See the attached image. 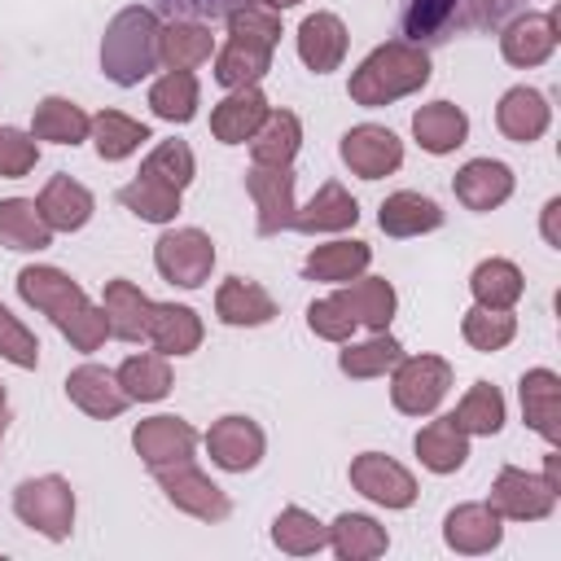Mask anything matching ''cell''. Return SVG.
<instances>
[{"instance_id": "obj_5", "label": "cell", "mask_w": 561, "mask_h": 561, "mask_svg": "<svg viewBox=\"0 0 561 561\" xmlns=\"http://www.w3.org/2000/svg\"><path fill=\"white\" fill-rule=\"evenodd\" d=\"M13 513H18L22 526H31V530H39L44 539L61 543V539H70V530H75V491H70V482H66L61 473L26 478V482H18V491H13Z\"/></svg>"}, {"instance_id": "obj_18", "label": "cell", "mask_w": 561, "mask_h": 561, "mask_svg": "<svg viewBox=\"0 0 561 561\" xmlns=\"http://www.w3.org/2000/svg\"><path fill=\"white\" fill-rule=\"evenodd\" d=\"M355 224H359V202L337 180H324L307 206H294V219H289V228L307 232V237H316V232H346Z\"/></svg>"}, {"instance_id": "obj_20", "label": "cell", "mask_w": 561, "mask_h": 561, "mask_svg": "<svg viewBox=\"0 0 561 561\" xmlns=\"http://www.w3.org/2000/svg\"><path fill=\"white\" fill-rule=\"evenodd\" d=\"M202 316L184 302H153L149 307V329H145V342H153L158 355H193L202 346Z\"/></svg>"}, {"instance_id": "obj_16", "label": "cell", "mask_w": 561, "mask_h": 561, "mask_svg": "<svg viewBox=\"0 0 561 561\" xmlns=\"http://www.w3.org/2000/svg\"><path fill=\"white\" fill-rule=\"evenodd\" d=\"M443 539H447L451 552L482 557V552L500 548V539H504V517H500L491 504H456V508L443 517Z\"/></svg>"}, {"instance_id": "obj_47", "label": "cell", "mask_w": 561, "mask_h": 561, "mask_svg": "<svg viewBox=\"0 0 561 561\" xmlns=\"http://www.w3.org/2000/svg\"><path fill=\"white\" fill-rule=\"evenodd\" d=\"M460 333H465V342L473 346V351H482V355H491V351H504L508 342H513V333H517V320H513V311H491V307H469L465 311V320H460Z\"/></svg>"}, {"instance_id": "obj_6", "label": "cell", "mask_w": 561, "mask_h": 561, "mask_svg": "<svg viewBox=\"0 0 561 561\" xmlns=\"http://www.w3.org/2000/svg\"><path fill=\"white\" fill-rule=\"evenodd\" d=\"M451 386V364L443 355H403L390 368V403L403 416H430Z\"/></svg>"}, {"instance_id": "obj_1", "label": "cell", "mask_w": 561, "mask_h": 561, "mask_svg": "<svg viewBox=\"0 0 561 561\" xmlns=\"http://www.w3.org/2000/svg\"><path fill=\"white\" fill-rule=\"evenodd\" d=\"M18 294L26 307L44 311L57 333L75 346V351H96L105 337H110V324H105V311L83 294L79 280H70L61 267L53 263H31L18 272Z\"/></svg>"}, {"instance_id": "obj_40", "label": "cell", "mask_w": 561, "mask_h": 561, "mask_svg": "<svg viewBox=\"0 0 561 561\" xmlns=\"http://www.w3.org/2000/svg\"><path fill=\"white\" fill-rule=\"evenodd\" d=\"M118 202L145 224H171L180 215V188H171L167 180H158L149 171H136V180H127L118 188Z\"/></svg>"}, {"instance_id": "obj_50", "label": "cell", "mask_w": 561, "mask_h": 561, "mask_svg": "<svg viewBox=\"0 0 561 561\" xmlns=\"http://www.w3.org/2000/svg\"><path fill=\"white\" fill-rule=\"evenodd\" d=\"M0 355L18 368H35L39 364V337L0 302Z\"/></svg>"}, {"instance_id": "obj_27", "label": "cell", "mask_w": 561, "mask_h": 561, "mask_svg": "<svg viewBox=\"0 0 561 561\" xmlns=\"http://www.w3.org/2000/svg\"><path fill=\"white\" fill-rule=\"evenodd\" d=\"M215 316L232 329H259L276 316V302L272 294L259 285V280H245V276H228L219 289H215Z\"/></svg>"}, {"instance_id": "obj_2", "label": "cell", "mask_w": 561, "mask_h": 561, "mask_svg": "<svg viewBox=\"0 0 561 561\" xmlns=\"http://www.w3.org/2000/svg\"><path fill=\"white\" fill-rule=\"evenodd\" d=\"M522 0H403L399 31L416 48H438L451 35L495 31L517 13Z\"/></svg>"}, {"instance_id": "obj_10", "label": "cell", "mask_w": 561, "mask_h": 561, "mask_svg": "<svg viewBox=\"0 0 561 561\" xmlns=\"http://www.w3.org/2000/svg\"><path fill=\"white\" fill-rule=\"evenodd\" d=\"M351 486L364 500L381 504V508H408V504H416V478L399 460H390L381 451H359L351 460Z\"/></svg>"}, {"instance_id": "obj_29", "label": "cell", "mask_w": 561, "mask_h": 561, "mask_svg": "<svg viewBox=\"0 0 561 561\" xmlns=\"http://www.w3.org/2000/svg\"><path fill=\"white\" fill-rule=\"evenodd\" d=\"M351 316H355V324H368L373 333H381V329H390V320H394V307H399V298H394V285L386 280V276H355V280H346V285H337V294H333Z\"/></svg>"}, {"instance_id": "obj_17", "label": "cell", "mask_w": 561, "mask_h": 561, "mask_svg": "<svg viewBox=\"0 0 561 561\" xmlns=\"http://www.w3.org/2000/svg\"><path fill=\"white\" fill-rule=\"evenodd\" d=\"M548 123H552V105H548V96L539 92V88H508L504 96H500V105H495V127L504 131V140H513V145H530V140H539L543 131H548Z\"/></svg>"}, {"instance_id": "obj_30", "label": "cell", "mask_w": 561, "mask_h": 561, "mask_svg": "<svg viewBox=\"0 0 561 561\" xmlns=\"http://www.w3.org/2000/svg\"><path fill=\"white\" fill-rule=\"evenodd\" d=\"M377 224L386 237H421V232H434L443 228V206L425 193H412V188H399L381 202L377 210Z\"/></svg>"}, {"instance_id": "obj_48", "label": "cell", "mask_w": 561, "mask_h": 561, "mask_svg": "<svg viewBox=\"0 0 561 561\" xmlns=\"http://www.w3.org/2000/svg\"><path fill=\"white\" fill-rule=\"evenodd\" d=\"M140 171H149V175H158V180H167L171 188L184 193L193 184V149L184 140H158L149 149V158L140 162Z\"/></svg>"}, {"instance_id": "obj_24", "label": "cell", "mask_w": 561, "mask_h": 561, "mask_svg": "<svg viewBox=\"0 0 561 561\" xmlns=\"http://www.w3.org/2000/svg\"><path fill=\"white\" fill-rule=\"evenodd\" d=\"M451 188L469 210H495V206H504L513 197V171L504 162H495V158H469L456 171Z\"/></svg>"}, {"instance_id": "obj_3", "label": "cell", "mask_w": 561, "mask_h": 561, "mask_svg": "<svg viewBox=\"0 0 561 561\" xmlns=\"http://www.w3.org/2000/svg\"><path fill=\"white\" fill-rule=\"evenodd\" d=\"M430 83V53L408 44V39H390V44H377L355 70H351V101L364 105V110H381L399 96H412Z\"/></svg>"}, {"instance_id": "obj_51", "label": "cell", "mask_w": 561, "mask_h": 561, "mask_svg": "<svg viewBox=\"0 0 561 561\" xmlns=\"http://www.w3.org/2000/svg\"><path fill=\"white\" fill-rule=\"evenodd\" d=\"M39 162V145L31 131L22 127H0V175L4 180H22L26 171H35Z\"/></svg>"}, {"instance_id": "obj_58", "label": "cell", "mask_w": 561, "mask_h": 561, "mask_svg": "<svg viewBox=\"0 0 561 561\" xmlns=\"http://www.w3.org/2000/svg\"><path fill=\"white\" fill-rule=\"evenodd\" d=\"M0 403H4V381H0Z\"/></svg>"}, {"instance_id": "obj_53", "label": "cell", "mask_w": 561, "mask_h": 561, "mask_svg": "<svg viewBox=\"0 0 561 561\" xmlns=\"http://www.w3.org/2000/svg\"><path fill=\"white\" fill-rule=\"evenodd\" d=\"M245 0H153V13L167 18H193V22H219L232 9H241Z\"/></svg>"}, {"instance_id": "obj_36", "label": "cell", "mask_w": 561, "mask_h": 561, "mask_svg": "<svg viewBox=\"0 0 561 561\" xmlns=\"http://www.w3.org/2000/svg\"><path fill=\"white\" fill-rule=\"evenodd\" d=\"M329 548L342 561H373V557H381L390 548V535L368 513H337L333 526H329Z\"/></svg>"}, {"instance_id": "obj_32", "label": "cell", "mask_w": 561, "mask_h": 561, "mask_svg": "<svg viewBox=\"0 0 561 561\" xmlns=\"http://www.w3.org/2000/svg\"><path fill=\"white\" fill-rule=\"evenodd\" d=\"M272 44L245 39V35H228V44L215 53V79L232 92V88H254L267 70H272Z\"/></svg>"}, {"instance_id": "obj_56", "label": "cell", "mask_w": 561, "mask_h": 561, "mask_svg": "<svg viewBox=\"0 0 561 561\" xmlns=\"http://www.w3.org/2000/svg\"><path fill=\"white\" fill-rule=\"evenodd\" d=\"M9 421H13V416H9V403H0V443H4V434H9Z\"/></svg>"}, {"instance_id": "obj_55", "label": "cell", "mask_w": 561, "mask_h": 561, "mask_svg": "<svg viewBox=\"0 0 561 561\" xmlns=\"http://www.w3.org/2000/svg\"><path fill=\"white\" fill-rule=\"evenodd\" d=\"M543 478L561 491V456H557V451H548V456H543Z\"/></svg>"}, {"instance_id": "obj_35", "label": "cell", "mask_w": 561, "mask_h": 561, "mask_svg": "<svg viewBox=\"0 0 561 561\" xmlns=\"http://www.w3.org/2000/svg\"><path fill=\"white\" fill-rule=\"evenodd\" d=\"M416 456L430 473H456L469 460V434L456 425V416H434L421 434H416Z\"/></svg>"}, {"instance_id": "obj_4", "label": "cell", "mask_w": 561, "mask_h": 561, "mask_svg": "<svg viewBox=\"0 0 561 561\" xmlns=\"http://www.w3.org/2000/svg\"><path fill=\"white\" fill-rule=\"evenodd\" d=\"M158 39H162V22L153 9H145V4L118 9L101 35V75L118 88H136L140 79H149L162 66Z\"/></svg>"}, {"instance_id": "obj_25", "label": "cell", "mask_w": 561, "mask_h": 561, "mask_svg": "<svg viewBox=\"0 0 561 561\" xmlns=\"http://www.w3.org/2000/svg\"><path fill=\"white\" fill-rule=\"evenodd\" d=\"M412 136H416V145L425 153L443 158V153H451V149H460L469 140V114L460 105H451V101H430V105H421L412 114Z\"/></svg>"}, {"instance_id": "obj_49", "label": "cell", "mask_w": 561, "mask_h": 561, "mask_svg": "<svg viewBox=\"0 0 561 561\" xmlns=\"http://www.w3.org/2000/svg\"><path fill=\"white\" fill-rule=\"evenodd\" d=\"M224 22H228V35H245V39H259V44H272V48L280 44V13L267 9L263 0H245Z\"/></svg>"}, {"instance_id": "obj_43", "label": "cell", "mask_w": 561, "mask_h": 561, "mask_svg": "<svg viewBox=\"0 0 561 561\" xmlns=\"http://www.w3.org/2000/svg\"><path fill=\"white\" fill-rule=\"evenodd\" d=\"M272 543H276L280 552H289V557H311V552L329 548V526H324L316 513L289 504V508H280L276 522H272Z\"/></svg>"}, {"instance_id": "obj_7", "label": "cell", "mask_w": 561, "mask_h": 561, "mask_svg": "<svg viewBox=\"0 0 561 561\" xmlns=\"http://www.w3.org/2000/svg\"><path fill=\"white\" fill-rule=\"evenodd\" d=\"M153 267L167 285L197 289L215 267V241L202 228H171L153 241Z\"/></svg>"}, {"instance_id": "obj_21", "label": "cell", "mask_w": 561, "mask_h": 561, "mask_svg": "<svg viewBox=\"0 0 561 561\" xmlns=\"http://www.w3.org/2000/svg\"><path fill=\"white\" fill-rule=\"evenodd\" d=\"M517 394H522L526 425L543 443H557L561 438V377L552 368H530V373H522Z\"/></svg>"}, {"instance_id": "obj_13", "label": "cell", "mask_w": 561, "mask_h": 561, "mask_svg": "<svg viewBox=\"0 0 561 561\" xmlns=\"http://www.w3.org/2000/svg\"><path fill=\"white\" fill-rule=\"evenodd\" d=\"M131 447L136 456L149 465V469H162V465H180V460H193L197 451V430L184 421V416H149L131 430Z\"/></svg>"}, {"instance_id": "obj_26", "label": "cell", "mask_w": 561, "mask_h": 561, "mask_svg": "<svg viewBox=\"0 0 561 561\" xmlns=\"http://www.w3.org/2000/svg\"><path fill=\"white\" fill-rule=\"evenodd\" d=\"M35 206H39V215L48 219L53 232H79V228L92 219L96 197H92L79 180H70V175H53V180L39 188Z\"/></svg>"}, {"instance_id": "obj_15", "label": "cell", "mask_w": 561, "mask_h": 561, "mask_svg": "<svg viewBox=\"0 0 561 561\" xmlns=\"http://www.w3.org/2000/svg\"><path fill=\"white\" fill-rule=\"evenodd\" d=\"M557 48V13H513L500 35V53L508 66H543Z\"/></svg>"}, {"instance_id": "obj_11", "label": "cell", "mask_w": 561, "mask_h": 561, "mask_svg": "<svg viewBox=\"0 0 561 561\" xmlns=\"http://www.w3.org/2000/svg\"><path fill=\"white\" fill-rule=\"evenodd\" d=\"M342 162L359 175V180H381L390 171H399L403 162V140L390 131V127H377V123H359L342 136L337 145Z\"/></svg>"}, {"instance_id": "obj_39", "label": "cell", "mask_w": 561, "mask_h": 561, "mask_svg": "<svg viewBox=\"0 0 561 561\" xmlns=\"http://www.w3.org/2000/svg\"><path fill=\"white\" fill-rule=\"evenodd\" d=\"M88 131H92V118L66 96H44L35 105V114H31V136L35 140H53V145H70L75 149V145L88 140Z\"/></svg>"}, {"instance_id": "obj_9", "label": "cell", "mask_w": 561, "mask_h": 561, "mask_svg": "<svg viewBox=\"0 0 561 561\" xmlns=\"http://www.w3.org/2000/svg\"><path fill=\"white\" fill-rule=\"evenodd\" d=\"M153 478H158L162 495H167L180 513H188V517H197V522H224V517L232 513V500L224 495V486H215L193 460L162 465V469H153Z\"/></svg>"}, {"instance_id": "obj_52", "label": "cell", "mask_w": 561, "mask_h": 561, "mask_svg": "<svg viewBox=\"0 0 561 561\" xmlns=\"http://www.w3.org/2000/svg\"><path fill=\"white\" fill-rule=\"evenodd\" d=\"M307 324H311V333L316 337H324V342H351V333H355V316L329 294V298H316L311 307H307Z\"/></svg>"}, {"instance_id": "obj_19", "label": "cell", "mask_w": 561, "mask_h": 561, "mask_svg": "<svg viewBox=\"0 0 561 561\" xmlns=\"http://www.w3.org/2000/svg\"><path fill=\"white\" fill-rule=\"evenodd\" d=\"M66 399H70L79 412L96 416V421H110V416H118V412L131 403L127 390L118 386V377H114L110 368H101V364H79V368H70V377H66Z\"/></svg>"}, {"instance_id": "obj_12", "label": "cell", "mask_w": 561, "mask_h": 561, "mask_svg": "<svg viewBox=\"0 0 561 561\" xmlns=\"http://www.w3.org/2000/svg\"><path fill=\"white\" fill-rule=\"evenodd\" d=\"M245 193L254 197L259 210V237H276L294 219V167H250L245 171Z\"/></svg>"}, {"instance_id": "obj_34", "label": "cell", "mask_w": 561, "mask_h": 561, "mask_svg": "<svg viewBox=\"0 0 561 561\" xmlns=\"http://www.w3.org/2000/svg\"><path fill=\"white\" fill-rule=\"evenodd\" d=\"M302 145V123L294 110H267L259 131L250 136V158L259 167H294V153Z\"/></svg>"}, {"instance_id": "obj_57", "label": "cell", "mask_w": 561, "mask_h": 561, "mask_svg": "<svg viewBox=\"0 0 561 561\" xmlns=\"http://www.w3.org/2000/svg\"><path fill=\"white\" fill-rule=\"evenodd\" d=\"M263 4H267V9H276V13H280V9H294V4H302V0H263Z\"/></svg>"}, {"instance_id": "obj_54", "label": "cell", "mask_w": 561, "mask_h": 561, "mask_svg": "<svg viewBox=\"0 0 561 561\" xmlns=\"http://www.w3.org/2000/svg\"><path fill=\"white\" fill-rule=\"evenodd\" d=\"M557 215H561V197H548V206H543V241H548L552 250H561V232H557Z\"/></svg>"}, {"instance_id": "obj_45", "label": "cell", "mask_w": 561, "mask_h": 561, "mask_svg": "<svg viewBox=\"0 0 561 561\" xmlns=\"http://www.w3.org/2000/svg\"><path fill=\"white\" fill-rule=\"evenodd\" d=\"M149 110L162 123H188L197 114V75L193 70H167L149 88Z\"/></svg>"}, {"instance_id": "obj_46", "label": "cell", "mask_w": 561, "mask_h": 561, "mask_svg": "<svg viewBox=\"0 0 561 561\" xmlns=\"http://www.w3.org/2000/svg\"><path fill=\"white\" fill-rule=\"evenodd\" d=\"M451 416H456V425H460L465 434L491 438V434L504 430V394H500L491 381H473L469 394L460 399V408H456Z\"/></svg>"}, {"instance_id": "obj_44", "label": "cell", "mask_w": 561, "mask_h": 561, "mask_svg": "<svg viewBox=\"0 0 561 561\" xmlns=\"http://www.w3.org/2000/svg\"><path fill=\"white\" fill-rule=\"evenodd\" d=\"M399 359H403V346L381 329V333H373L364 342H346V351L337 355V368L346 377H355V381H368V377H386Z\"/></svg>"}, {"instance_id": "obj_31", "label": "cell", "mask_w": 561, "mask_h": 561, "mask_svg": "<svg viewBox=\"0 0 561 561\" xmlns=\"http://www.w3.org/2000/svg\"><path fill=\"white\" fill-rule=\"evenodd\" d=\"M158 57L167 70H197L202 61L215 57V35L206 22H193V18H171L162 26V39H158Z\"/></svg>"}, {"instance_id": "obj_37", "label": "cell", "mask_w": 561, "mask_h": 561, "mask_svg": "<svg viewBox=\"0 0 561 561\" xmlns=\"http://www.w3.org/2000/svg\"><path fill=\"white\" fill-rule=\"evenodd\" d=\"M368 263H373L368 241H329V245H316L307 254L302 276L307 280H329V285H346V280L364 276Z\"/></svg>"}, {"instance_id": "obj_33", "label": "cell", "mask_w": 561, "mask_h": 561, "mask_svg": "<svg viewBox=\"0 0 561 561\" xmlns=\"http://www.w3.org/2000/svg\"><path fill=\"white\" fill-rule=\"evenodd\" d=\"M0 245L18 254H39L53 245V228L39 215L35 197H4L0 202Z\"/></svg>"}, {"instance_id": "obj_23", "label": "cell", "mask_w": 561, "mask_h": 561, "mask_svg": "<svg viewBox=\"0 0 561 561\" xmlns=\"http://www.w3.org/2000/svg\"><path fill=\"white\" fill-rule=\"evenodd\" d=\"M346 44H351V35H346L337 13H307L302 26H298V57L316 75L337 70L342 57H346Z\"/></svg>"}, {"instance_id": "obj_41", "label": "cell", "mask_w": 561, "mask_h": 561, "mask_svg": "<svg viewBox=\"0 0 561 561\" xmlns=\"http://www.w3.org/2000/svg\"><path fill=\"white\" fill-rule=\"evenodd\" d=\"M114 377H118V386L127 390L131 403H158V399L171 394V364H167V355H158V351L127 355Z\"/></svg>"}, {"instance_id": "obj_14", "label": "cell", "mask_w": 561, "mask_h": 561, "mask_svg": "<svg viewBox=\"0 0 561 561\" xmlns=\"http://www.w3.org/2000/svg\"><path fill=\"white\" fill-rule=\"evenodd\" d=\"M263 447H267V438H263V430H259V421H250V416H219L210 430H206V451H210V460L219 465V469H228V473H245V469H254L259 460H263Z\"/></svg>"}, {"instance_id": "obj_28", "label": "cell", "mask_w": 561, "mask_h": 561, "mask_svg": "<svg viewBox=\"0 0 561 561\" xmlns=\"http://www.w3.org/2000/svg\"><path fill=\"white\" fill-rule=\"evenodd\" d=\"M149 307L153 298L131 285V280H105V298H101V311H105V324H110V337L118 342H145V329H149Z\"/></svg>"}, {"instance_id": "obj_8", "label": "cell", "mask_w": 561, "mask_h": 561, "mask_svg": "<svg viewBox=\"0 0 561 561\" xmlns=\"http://www.w3.org/2000/svg\"><path fill=\"white\" fill-rule=\"evenodd\" d=\"M557 486L543 478V473H526L517 465H504L491 482V508L504 517V522H543L552 508H557Z\"/></svg>"}, {"instance_id": "obj_38", "label": "cell", "mask_w": 561, "mask_h": 561, "mask_svg": "<svg viewBox=\"0 0 561 561\" xmlns=\"http://www.w3.org/2000/svg\"><path fill=\"white\" fill-rule=\"evenodd\" d=\"M469 289H473V302L478 307H491V311H513L517 298L526 294V276L517 263L508 259H482L469 276Z\"/></svg>"}, {"instance_id": "obj_22", "label": "cell", "mask_w": 561, "mask_h": 561, "mask_svg": "<svg viewBox=\"0 0 561 561\" xmlns=\"http://www.w3.org/2000/svg\"><path fill=\"white\" fill-rule=\"evenodd\" d=\"M267 96L259 92V83L254 88H232L215 110H210V136L219 140V145H245L254 131H259V123L267 118Z\"/></svg>"}, {"instance_id": "obj_42", "label": "cell", "mask_w": 561, "mask_h": 561, "mask_svg": "<svg viewBox=\"0 0 561 561\" xmlns=\"http://www.w3.org/2000/svg\"><path fill=\"white\" fill-rule=\"evenodd\" d=\"M88 136H92L101 162H123V158H131L145 140H153L140 118H127V114H118V110L92 114V131H88Z\"/></svg>"}]
</instances>
